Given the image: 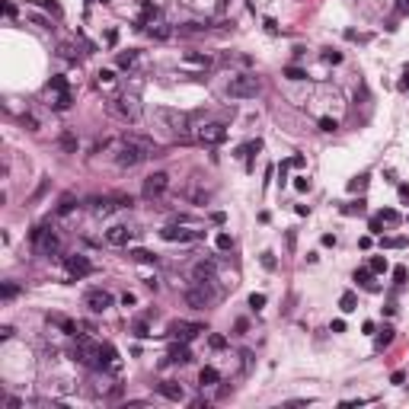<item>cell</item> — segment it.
Returning <instances> with one entry per match:
<instances>
[{
    "label": "cell",
    "mask_w": 409,
    "mask_h": 409,
    "mask_svg": "<svg viewBox=\"0 0 409 409\" xmlns=\"http://www.w3.org/2000/svg\"><path fill=\"white\" fill-rule=\"evenodd\" d=\"M380 221H384V224H396V221H400V214H396L393 208H384V211H380Z\"/></svg>",
    "instance_id": "obj_32"
},
{
    "label": "cell",
    "mask_w": 409,
    "mask_h": 409,
    "mask_svg": "<svg viewBox=\"0 0 409 409\" xmlns=\"http://www.w3.org/2000/svg\"><path fill=\"white\" fill-rule=\"evenodd\" d=\"M29 240H32V246L39 252H58V249H61V240H58V234L52 231V224H39L29 234Z\"/></svg>",
    "instance_id": "obj_4"
},
{
    "label": "cell",
    "mask_w": 409,
    "mask_h": 409,
    "mask_svg": "<svg viewBox=\"0 0 409 409\" xmlns=\"http://www.w3.org/2000/svg\"><path fill=\"white\" fill-rule=\"evenodd\" d=\"M294 189H297V192H307V189H310V183H307L304 176H297V179H294Z\"/></svg>",
    "instance_id": "obj_45"
},
{
    "label": "cell",
    "mask_w": 409,
    "mask_h": 409,
    "mask_svg": "<svg viewBox=\"0 0 409 409\" xmlns=\"http://www.w3.org/2000/svg\"><path fill=\"white\" fill-rule=\"evenodd\" d=\"M339 310H342V314H352V310H358V297H355L352 291H345V294L339 297Z\"/></svg>",
    "instance_id": "obj_20"
},
{
    "label": "cell",
    "mask_w": 409,
    "mask_h": 409,
    "mask_svg": "<svg viewBox=\"0 0 409 409\" xmlns=\"http://www.w3.org/2000/svg\"><path fill=\"white\" fill-rule=\"evenodd\" d=\"M208 342H211V348H224V345H227V339H224V336H211Z\"/></svg>",
    "instance_id": "obj_47"
},
{
    "label": "cell",
    "mask_w": 409,
    "mask_h": 409,
    "mask_svg": "<svg viewBox=\"0 0 409 409\" xmlns=\"http://www.w3.org/2000/svg\"><path fill=\"white\" fill-rule=\"evenodd\" d=\"M157 393H160V396H166L170 403H179V400H186V390L179 387L176 380H160V384H157Z\"/></svg>",
    "instance_id": "obj_15"
},
{
    "label": "cell",
    "mask_w": 409,
    "mask_h": 409,
    "mask_svg": "<svg viewBox=\"0 0 409 409\" xmlns=\"http://www.w3.org/2000/svg\"><path fill=\"white\" fill-rule=\"evenodd\" d=\"M368 269L374 272V275H380V272H387V259H384V256H371V262H368Z\"/></svg>",
    "instance_id": "obj_27"
},
{
    "label": "cell",
    "mask_w": 409,
    "mask_h": 409,
    "mask_svg": "<svg viewBox=\"0 0 409 409\" xmlns=\"http://www.w3.org/2000/svg\"><path fill=\"white\" fill-rule=\"evenodd\" d=\"M150 154H154V144H150L147 138H135V135H131V138H122V141H118L115 163H118V166H128V170H131V166H141L144 160L150 157Z\"/></svg>",
    "instance_id": "obj_1"
},
{
    "label": "cell",
    "mask_w": 409,
    "mask_h": 409,
    "mask_svg": "<svg viewBox=\"0 0 409 409\" xmlns=\"http://www.w3.org/2000/svg\"><path fill=\"white\" fill-rule=\"evenodd\" d=\"M403 87H409V70H406V77H403Z\"/></svg>",
    "instance_id": "obj_58"
},
{
    "label": "cell",
    "mask_w": 409,
    "mask_h": 409,
    "mask_svg": "<svg viewBox=\"0 0 409 409\" xmlns=\"http://www.w3.org/2000/svg\"><path fill=\"white\" fill-rule=\"evenodd\" d=\"M201 237H205V231H198V227H183V224H166L160 231V240H166V243H195Z\"/></svg>",
    "instance_id": "obj_3"
},
{
    "label": "cell",
    "mask_w": 409,
    "mask_h": 409,
    "mask_svg": "<svg viewBox=\"0 0 409 409\" xmlns=\"http://www.w3.org/2000/svg\"><path fill=\"white\" fill-rule=\"evenodd\" d=\"M58 144H61V150H67V154H77V138L70 135V131H64V135H61V141H58Z\"/></svg>",
    "instance_id": "obj_23"
},
{
    "label": "cell",
    "mask_w": 409,
    "mask_h": 409,
    "mask_svg": "<svg viewBox=\"0 0 409 409\" xmlns=\"http://www.w3.org/2000/svg\"><path fill=\"white\" fill-rule=\"evenodd\" d=\"M198 384H201V387H214V384H221V371L211 368V365H205L198 371Z\"/></svg>",
    "instance_id": "obj_18"
},
{
    "label": "cell",
    "mask_w": 409,
    "mask_h": 409,
    "mask_svg": "<svg viewBox=\"0 0 409 409\" xmlns=\"http://www.w3.org/2000/svg\"><path fill=\"white\" fill-rule=\"evenodd\" d=\"M403 380H406L403 371H393V374H390V384H403Z\"/></svg>",
    "instance_id": "obj_51"
},
{
    "label": "cell",
    "mask_w": 409,
    "mask_h": 409,
    "mask_svg": "<svg viewBox=\"0 0 409 409\" xmlns=\"http://www.w3.org/2000/svg\"><path fill=\"white\" fill-rule=\"evenodd\" d=\"M45 10H48V13H55V16H61V7H58L55 0H45Z\"/></svg>",
    "instance_id": "obj_46"
},
{
    "label": "cell",
    "mask_w": 409,
    "mask_h": 409,
    "mask_svg": "<svg viewBox=\"0 0 409 409\" xmlns=\"http://www.w3.org/2000/svg\"><path fill=\"white\" fill-rule=\"evenodd\" d=\"M135 336H141V339H144V336H150V333H147V323H138V326H135Z\"/></svg>",
    "instance_id": "obj_50"
},
{
    "label": "cell",
    "mask_w": 409,
    "mask_h": 409,
    "mask_svg": "<svg viewBox=\"0 0 409 409\" xmlns=\"http://www.w3.org/2000/svg\"><path fill=\"white\" fill-rule=\"evenodd\" d=\"M400 198H403V201H409V186H400Z\"/></svg>",
    "instance_id": "obj_57"
},
{
    "label": "cell",
    "mask_w": 409,
    "mask_h": 409,
    "mask_svg": "<svg viewBox=\"0 0 409 409\" xmlns=\"http://www.w3.org/2000/svg\"><path fill=\"white\" fill-rule=\"evenodd\" d=\"M13 336V326H0V339H10Z\"/></svg>",
    "instance_id": "obj_53"
},
{
    "label": "cell",
    "mask_w": 409,
    "mask_h": 409,
    "mask_svg": "<svg viewBox=\"0 0 409 409\" xmlns=\"http://www.w3.org/2000/svg\"><path fill=\"white\" fill-rule=\"evenodd\" d=\"M259 93H262V83L252 74H237L227 83V96H234V99H256Z\"/></svg>",
    "instance_id": "obj_2"
},
{
    "label": "cell",
    "mask_w": 409,
    "mask_h": 409,
    "mask_svg": "<svg viewBox=\"0 0 409 409\" xmlns=\"http://www.w3.org/2000/svg\"><path fill=\"white\" fill-rule=\"evenodd\" d=\"M135 300H138L135 294H122V304H125V307H135Z\"/></svg>",
    "instance_id": "obj_52"
},
{
    "label": "cell",
    "mask_w": 409,
    "mask_h": 409,
    "mask_svg": "<svg viewBox=\"0 0 409 409\" xmlns=\"http://www.w3.org/2000/svg\"><path fill=\"white\" fill-rule=\"evenodd\" d=\"M112 80H115V74H112V70H99V83H103V87H109Z\"/></svg>",
    "instance_id": "obj_39"
},
{
    "label": "cell",
    "mask_w": 409,
    "mask_h": 409,
    "mask_svg": "<svg viewBox=\"0 0 409 409\" xmlns=\"http://www.w3.org/2000/svg\"><path fill=\"white\" fill-rule=\"evenodd\" d=\"M70 211H74V195H64L61 205H58V214H61V218H67Z\"/></svg>",
    "instance_id": "obj_28"
},
{
    "label": "cell",
    "mask_w": 409,
    "mask_h": 409,
    "mask_svg": "<svg viewBox=\"0 0 409 409\" xmlns=\"http://www.w3.org/2000/svg\"><path fill=\"white\" fill-rule=\"evenodd\" d=\"M150 35H157V39H170V29H166V26H157V29H150Z\"/></svg>",
    "instance_id": "obj_43"
},
{
    "label": "cell",
    "mask_w": 409,
    "mask_h": 409,
    "mask_svg": "<svg viewBox=\"0 0 409 409\" xmlns=\"http://www.w3.org/2000/svg\"><path fill=\"white\" fill-rule=\"evenodd\" d=\"M115 112L122 115V118H128V122H138L141 118V103H138V96H118L115 99Z\"/></svg>",
    "instance_id": "obj_12"
},
{
    "label": "cell",
    "mask_w": 409,
    "mask_h": 409,
    "mask_svg": "<svg viewBox=\"0 0 409 409\" xmlns=\"http://www.w3.org/2000/svg\"><path fill=\"white\" fill-rule=\"evenodd\" d=\"M393 282L396 285H406V266H396L393 269Z\"/></svg>",
    "instance_id": "obj_37"
},
{
    "label": "cell",
    "mask_w": 409,
    "mask_h": 409,
    "mask_svg": "<svg viewBox=\"0 0 409 409\" xmlns=\"http://www.w3.org/2000/svg\"><path fill=\"white\" fill-rule=\"evenodd\" d=\"M396 7H400V13L409 16V0H396Z\"/></svg>",
    "instance_id": "obj_54"
},
{
    "label": "cell",
    "mask_w": 409,
    "mask_h": 409,
    "mask_svg": "<svg viewBox=\"0 0 409 409\" xmlns=\"http://www.w3.org/2000/svg\"><path fill=\"white\" fill-rule=\"evenodd\" d=\"M52 106H55L58 112L70 109V90H58V93H55V103H52Z\"/></svg>",
    "instance_id": "obj_21"
},
{
    "label": "cell",
    "mask_w": 409,
    "mask_h": 409,
    "mask_svg": "<svg viewBox=\"0 0 409 409\" xmlns=\"http://www.w3.org/2000/svg\"><path fill=\"white\" fill-rule=\"evenodd\" d=\"M128 256L135 259V262H157V256H154V252H147V249H131Z\"/></svg>",
    "instance_id": "obj_25"
},
{
    "label": "cell",
    "mask_w": 409,
    "mask_h": 409,
    "mask_svg": "<svg viewBox=\"0 0 409 409\" xmlns=\"http://www.w3.org/2000/svg\"><path fill=\"white\" fill-rule=\"evenodd\" d=\"M96 4H109V0H96Z\"/></svg>",
    "instance_id": "obj_59"
},
{
    "label": "cell",
    "mask_w": 409,
    "mask_h": 409,
    "mask_svg": "<svg viewBox=\"0 0 409 409\" xmlns=\"http://www.w3.org/2000/svg\"><path fill=\"white\" fill-rule=\"evenodd\" d=\"M320 128H323V131H336V128H339V125H336L333 118H320Z\"/></svg>",
    "instance_id": "obj_44"
},
{
    "label": "cell",
    "mask_w": 409,
    "mask_h": 409,
    "mask_svg": "<svg viewBox=\"0 0 409 409\" xmlns=\"http://www.w3.org/2000/svg\"><path fill=\"white\" fill-rule=\"evenodd\" d=\"M170 362L173 365H189L192 362V352H189V342H179L170 348Z\"/></svg>",
    "instance_id": "obj_17"
},
{
    "label": "cell",
    "mask_w": 409,
    "mask_h": 409,
    "mask_svg": "<svg viewBox=\"0 0 409 409\" xmlns=\"http://www.w3.org/2000/svg\"><path fill=\"white\" fill-rule=\"evenodd\" d=\"M333 333H345V320H336L333 323Z\"/></svg>",
    "instance_id": "obj_56"
},
{
    "label": "cell",
    "mask_w": 409,
    "mask_h": 409,
    "mask_svg": "<svg viewBox=\"0 0 409 409\" xmlns=\"http://www.w3.org/2000/svg\"><path fill=\"white\" fill-rule=\"evenodd\" d=\"M249 307L252 310H262V307H266V294H249Z\"/></svg>",
    "instance_id": "obj_34"
},
{
    "label": "cell",
    "mask_w": 409,
    "mask_h": 409,
    "mask_svg": "<svg viewBox=\"0 0 409 409\" xmlns=\"http://www.w3.org/2000/svg\"><path fill=\"white\" fill-rule=\"evenodd\" d=\"M285 77H288V80H304L307 74H304L300 67H294V64H291V67H285Z\"/></svg>",
    "instance_id": "obj_31"
},
{
    "label": "cell",
    "mask_w": 409,
    "mask_h": 409,
    "mask_svg": "<svg viewBox=\"0 0 409 409\" xmlns=\"http://www.w3.org/2000/svg\"><path fill=\"white\" fill-rule=\"evenodd\" d=\"M371 275H374V272H371V269H355V282H358V285H365V288H371V291H374V282H371Z\"/></svg>",
    "instance_id": "obj_22"
},
{
    "label": "cell",
    "mask_w": 409,
    "mask_h": 409,
    "mask_svg": "<svg viewBox=\"0 0 409 409\" xmlns=\"http://www.w3.org/2000/svg\"><path fill=\"white\" fill-rule=\"evenodd\" d=\"M323 246H336V237L333 234H323Z\"/></svg>",
    "instance_id": "obj_55"
},
{
    "label": "cell",
    "mask_w": 409,
    "mask_h": 409,
    "mask_svg": "<svg viewBox=\"0 0 409 409\" xmlns=\"http://www.w3.org/2000/svg\"><path fill=\"white\" fill-rule=\"evenodd\" d=\"M19 294V285H13V282H7L4 288H0V297H4V300H13Z\"/></svg>",
    "instance_id": "obj_29"
},
{
    "label": "cell",
    "mask_w": 409,
    "mask_h": 409,
    "mask_svg": "<svg viewBox=\"0 0 409 409\" xmlns=\"http://www.w3.org/2000/svg\"><path fill=\"white\" fill-rule=\"evenodd\" d=\"M323 61H329V64H339V61H342V55H339V52H326V55H323Z\"/></svg>",
    "instance_id": "obj_40"
},
{
    "label": "cell",
    "mask_w": 409,
    "mask_h": 409,
    "mask_svg": "<svg viewBox=\"0 0 409 409\" xmlns=\"http://www.w3.org/2000/svg\"><path fill=\"white\" fill-rule=\"evenodd\" d=\"M64 269H67L70 278H87L93 272V262L83 256V252H74V256H64Z\"/></svg>",
    "instance_id": "obj_9"
},
{
    "label": "cell",
    "mask_w": 409,
    "mask_h": 409,
    "mask_svg": "<svg viewBox=\"0 0 409 409\" xmlns=\"http://www.w3.org/2000/svg\"><path fill=\"white\" fill-rule=\"evenodd\" d=\"M198 333H205L201 323H186V320H173L170 323V336H173V339H179V342H192Z\"/></svg>",
    "instance_id": "obj_10"
},
{
    "label": "cell",
    "mask_w": 409,
    "mask_h": 409,
    "mask_svg": "<svg viewBox=\"0 0 409 409\" xmlns=\"http://www.w3.org/2000/svg\"><path fill=\"white\" fill-rule=\"evenodd\" d=\"M131 237H135V231H128V227L115 224V227H109V231H106V243H109V246H128Z\"/></svg>",
    "instance_id": "obj_14"
},
{
    "label": "cell",
    "mask_w": 409,
    "mask_h": 409,
    "mask_svg": "<svg viewBox=\"0 0 409 409\" xmlns=\"http://www.w3.org/2000/svg\"><path fill=\"white\" fill-rule=\"evenodd\" d=\"M118 208H131V195H106V198H90V211L106 218Z\"/></svg>",
    "instance_id": "obj_6"
},
{
    "label": "cell",
    "mask_w": 409,
    "mask_h": 409,
    "mask_svg": "<svg viewBox=\"0 0 409 409\" xmlns=\"http://www.w3.org/2000/svg\"><path fill=\"white\" fill-rule=\"evenodd\" d=\"M205 285H208V282H198L195 288H189V291H186V304H189V307H195V310L208 307V300H211V291H208Z\"/></svg>",
    "instance_id": "obj_13"
},
{
    "label": "cell",
    "mask_w": 409,
    "mask_h": 409,
    "mask_svg": "<svg viewBox=\"0 0 409 409\" xmlns=\"http://www.w3.org/2000/svg\"><path fill=\"white\" fill-rule=\"evenodd\" d=\"M183 64H192V67H211V58H208V55H198V52H186V55H183Z\"/></svg>",
    "instance_id": "obj_19"
},
{
    "label": "cell",
    "mask_w": 409,
    "mask_h": 409,
    "mask_svg": "<svg viewBox=\"0 0 409 409\" xmlns=\"http://www.w3.org/2000/svg\"><path fill=\"white\" fill-rule=\"evenodd\" d=\"M393 333H396L393 326H384V329H380V336H377V348H387V345L393 342Z\"/></svg>",
    "instance_id": "obj_24"
},
{
    "label": "cell",
    "mask_w": 409,
    "mask_h": 409,
    "mask_svg": "<svg viewBox=\"0 0 409 409\" xmlns=\"http://www.w3.org/2000/svg\"><path fill=\"white\" fill-rule=\"evenodd\" d=\"M214 243H218V249H231V246H234V237H231V234H218V240H214Z\"/></svg>",
    "instance_id": "obj_33"
},
{
    "label": "cell",
    "mask_w": 409,
    "mask_h": 409,
    "mask_svg": "<svg viewBox=\"0 0 409 409\" xmlns=\"http://www.w3.org/2000/svg\"><path fill=\"white\" fill-rule=\"evenodd\" d=\"M163 122V128L170 131V135H176V138H183L186 131H189V115L186 112H176V109H157L154 112Z\"/></svg>",
    "instance_id": "obj_5"
},
{
    "label": "cell",
    "mask_w": 409,
    "mask_h": 409,
    "mask_svg": "<svg viewBox=\"0 0 409 409\" xmlns=\"http://www.w3.org/2000/svg\"><path fill=\"white\" fill-rule=\"evenodd\" d=\"M380 227H384V221H380V214H377V218H374V221H371V234H384V231H380Z\"/></svg>",
    "instance_id": "obj_48"
},
{
    "label": "cell",
    "mask_w": 409,
    "mask_h": 409,
    "mask_svg": "<svg viewBox=\"0 0 409 409\" xmlns=\"http://www.w3.org/2000/svg\"><path fill=\"white\" fill-rule=\"evenodd\" d=\"M22 125H26L29 131H39V122H35V118H32V115H22Z\"/></svg>",
    "instance_id": "obj_42"
},
{
    "label": "cell",
    "mask_w": 409,
    "mask_h": 409,
    "mask_svg": "<svg viewBox=\"0 0 409 409\" xmlns=\"http://www.w3.org/2000/svg\"><path fill=\"white\" fill-rule=\"evenodd\" d=\"M262 266H266L269 272L275 269V256H272V252H262Z\"/></svg>",
    "instance_id": "obj_41"
},
{
    "label": "cell",
    "mask_w": 409,
    "mask_h": 409,
    "mask_svg": "<svg viewBox=\"0 0 409 409\" xmlns=\"http://www.w3.org/2000/svg\"><path fill=\"white\" fill-rule=\"evenodd\" d=\"M4 16H10V19H13V16H16V7H13V4H10V0H7V4H4Z\"/></svg>",
    "instance_id": "obj_49"
},
{
    "label": "cell",
    "mask_w": 409,
    "mask_h": 409,
    "mask_svg": "<svg viewBox=\"0 0 409 409\" xmlns=\"http://www.w3.org/2000/svg\"><path fill=\"white\" fill-rule=\"evenodd\" d=\"M214 272H218V266H214L211 259H201L192 266V278L195 282H214Z\"/></svg>",
    "instance_id": "obj_16"
},
{
    "label": "cell",
    "mask_w": 409,
    "mask_h": 409,
    "mask_svg": "<svg viewBox=\"0 0 409 409\" xmlns=\"http://www.w3.org/2000/svg\"><path fill=\"white\" fill-rule=\"evenodd\" d=\"M135 61H138V52H122V55H118V67H135Z\"/></svg>",
    "instance_id": "obj_26"
},
{
    "label": "cell",
    "mask_w": 409,
    "mask_h": 409,
    "mask_svg": "<svg viewBox=\"0 0 409 409\" xmlns=\"http://www.w3.org/2000/svg\"><path fill=\"white\" fill-rule=\"evenodd\" d=\"M380 246H387V249H400V246H406V237H387V240H380Z\"/></svg>",
    "instance_id": "obj_30"
},
{
    "label": "cell",
    "mask_w": 409,
    "mask_h": 409,
    "mask_svg": "<svg viewBox=\"0 0 409 409\" xmlns=\"http://www.w3.org/2000/svg\"><path fill=\"white\" fill-rule=\"evenodd\" d=\"M368 186V176H358V179H352V183H348V189H352V192H362Z\"/></svg>",
    "instance_id": "obj_36"
},
{
    "label": "cell",
    "mask_w": 409,
    "mask_h": 409,
    "mask_svg": "<svg viewBox=\"0 0 409 409\" xmlns=\"http://www.w3.org/2000/svg\"><path fill=\"white\" fill-rule=\"evenodd\" d=\"M166 189H170V176H166L163 170L160 173H150L147 179H144V198H150V201L160 198Z\"/></svg>",
    "instance_id": "obj_8"
},
{
    "label": "cell",
    "mask_w": 409,
    "mask_h": 409,
    "mask_svg": "<svg viewBox=\"0 0 409 409\" xmlns=\"http://www.w3.org/2000/svg\"><path fill=\"white\" fill-rule=\"evenodd\" d=\"M48 90H55V93L58 90H67V80L64 77H52V80H48Z\"/></svg>",
    "instance_id": "obj_35"
},
{
    "label": "cell",
    "mask_w": 409,
    "mask_h": 409,
    "mask_svg": "<svg viewBox=\"0 0 409 409\" xmlns=\"http://www.w3.org/2000/svg\"><path fill=\"white\" fill-rule=\"evenodd\" d=\"M83 304H87L93 314H103V310H109L112 307V294L109 291H103V288H93V291L83 294Z\"/></svg>",
    "instance_id": "obj_11"
},
{
    "label": "cell",
    "mask_w": 409,
    "mask_h": 409,
    "mask_svg": "<svg viewBox=\"0 0 409 409\" xmlns=\"http://www.w3.org/2000/svg\"><path fill=\"white\" fill-rule=\"evenodd\" d=\"M355 211H358V214H365V201H362V198H358V201H352V205L345 208V214H355Z\"/></svg>",
    "instance_id": "obj_38"
},
{
    "label": "cell",
    "mask_w": 409,
    "mask_h": 409,
    "mask_svg": "<svg viewBox=\"0 0 409 409\" xmlns=\"http://www.w3.org/2000/svg\"><path fill=\"white\" fill-rule=\"evenodd\" d=\"M195 141L198 144H208V147H214V144H224L227 141V128L221 122H211V125H201L195 131Z\"/></svg>",
    "instance_id": "obj_7"
}]
</instances>
